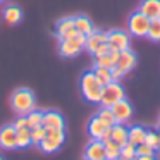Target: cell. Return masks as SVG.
<instances>
[{
	"instance_id": "cell-38",
	"label": "cell",
	"mask_w": 160,
	"mask_h": 160,
	"mask_svg": "<svg viewBox=\"0 0 160 160\" xmlns=\"http://www.w3.org/2000/svg\"><path fill=\"white\" fill-rule=\"evenodd\" d=\"M155 157H158V158H157V160H160V150H158V153H157V155Z\"/></svg>"
},
{
	"instance_id": "cell-17",
	"label": "cell",
	"mask_w": 160,
	"mask_h": 160,
	"mask_svg": "<svg viewBox=\"0 0 160 160\" xmlns=\"http://www.w3.org/2000/svg\"><path fill=\"white\" fill-rule=\"evenodd\" d=\"M117 59H119V52L110 50V52L105 53V55L95 57V66H97V67H107V69H112V67L115 66V62H117Z\"/></svg>"
},
{
	"instance_id": "cell-18",
	"label": "cell",
	"mask_w": 160,
	"mask_h": 160,
	"mask_svg": "<svg viewBox=\"0 0 160 160\" xmlns=\"http://www.w3.org/2000/svg\"><path fill=\"white\" fill-rule=\"evenodd\" d=\"M145 138H146V129L141 128V126H132V128L128 129V141L132 143L134 146L145 143Z\"/></svg>"
},
{
	"instance_id": "cell-4",
	"label": "cell",
	"mask_w": 160,
	"mask_h": 160,
	"mask_svg": "<svg viewBox=\"0 0 160 160\" xmlns=\"http://www.w3.org/2000/svg\"><path fill=\"white\" fill-rule=\"evenodd\" d=\"M84 43H86V36L78 33L76 36L69 40H62L59 45V52L62 57H76L81 50L84 48Z\"/></svg>"
},
{
	"instance_id": "cell-36",
	"label": "cell",
	"mask_w": 160,
	"mask_h": 160,
	"mask_svg": "<svg viewBox=\"0 0 160 160\" xmlns=\"http://www.w3.org/2000/svg\"><path fill=\"white\" fill-rule=\"evenodd\" d=\"M110 136H112V129H110V128H107V129H105V132L102 134L100 141H102V143H103V141H108V139H110Z\"/></svg>"
},
{
	"instance_id": "cell-20",
	"label": "cell",
	"mask_w": 160,
	"mask_h": 160,
	"mask_svg": "<svg viewBox=\"0 0 160 160\" xmlns=\"http://www.w3.org/2000/svg\"><path fill=\"white\" fill-rule=\"evenodd\" d=\"M4 19L7 24H18L22 19V11L18 7V5H9L4 11Z\"/></svg>"
},
{
	"instance_id": "cell-16",
	"label": "cell",
	"mask_w": 160,
	"mask_h": 160,
	"mask_svg": "<svg viewBox=\"0 0 160 160\" xmlns=\"http://www.w3.org/2000/svg\"><path fill=\"white\" fill-rule=\"evenodd\" d=\"M110 129H112L110 139L115 141L119 146H124L126 143H128V128H126L124 124H121V122H115Z\"/></svg>"
},
{
	"instance_id": "cell-3",
	"label": "cell",
	"mask_w": 160,
	"mask_h": 160,
	"mask_svg": "<svg viewBox=\"0 0 160 160\" xmlns=\"http://www.w3.org/2000/svg\"><path fill=\"white\" fill-rule=\"evenodd\" d=\"M126 93L124 88L119 84V81H112V83L105 84L103 91H102V98H100V105L102 107H112L114 103L124 100Z\"/></svg>"
},
{
	"instance_id": "cell-8",
	"label": "cell",
	"mask_w": 160,
	"mask_h": 160,
	"mask_svg": "<svg viewBox=\"0 0 160 160\" xmlns=\"http://www.w3.org/2000/svg\"><path fill=\"white\" fill-rule=\"evenodd\" d=\"M110 108H112V114H114V117H115V122H121V124L128 122L132 115V107L126 98L121 102H117V103H114Z\"/></svg>"
},
{
	"instance_id": "cell-34",
	"label": "cell",
	"mask_w": 160,
	"mask_h": 160,
	"mask_svg": "<svg viewBox=\"0 0 160 160\" xmlns=\"http://www.w3.org/2000/svg\"><path fill=\"white\" fill-rule=\"evenodd\" d=\"M110 72H112V81H119V79H121V78L126 74L124 71H121L119 67H115V66L110 69Z\"/></svg>"
},
{
	"instance_id": "cell-30",
	"label": "cell",
	"mask_w": 160,
	"mask_h": 160,
	"mask_svg": "<svg viewBox=\"0 0 160 160\" xmlns=\"http://www.w3.org/2000/svg\"><path fill=\"white\" fill-rule=\"evenodd\" d=\"M38 146H40V148H42L45 153H53V152H57V150H59L62 145H59V143H55L53 139H50V138H47V136H45V138H43V141L40 143Z\"/></svg>"
},
{
	"instance_id": "cell-12",
	"label": "cell",
	"mask_w": 160,
	"mask_h": 160,
	"mask_svg": "<svg viewBox=\"0 0 160 160\" xmlns=\"http://www.w3.org/2000/svg\"><path fill=\"white\" fill-rule=\"evenodd\" d=\"M138 11L148 19H160V0H143Z\"/></svg>"
},
{
	"instance_id": "cell-37",
	"label": "cell",
	"mask_w": 160,
	"mask_h": 160,
	"mask_svg": "<svg viewBox=\"0 0 160 160\" xmlns=\"http://www.w3.org/2000/svg\"><path fill=\"white\" fill-rule=\"evenodd\" d=\"M136 160H157V158L155 155H152V157H136Z\"/></svg>"
},
{
	"instance_id": "cell-7",
	"label": "cell",
	"mask_w": 160,
	"mask_h": 160,
	"mask_svg": "<svg viewBox=\"0 0 160 160\" xmlns=\"http://www.w3.org/2000/svg\"><path fill=\"white\" fill-rule=\"evenodd\" d=\"M0 146L5 150L18 148V131H16L14 124L4 126L0 129Z\"/></svg>"
},
{
	"instance_id": "cell-22",
	"label": "cell",
	"mask_w": 160,
	"mask_h": 160,
	"mask_svg": "<svg viewBox=\"0 0 160 160\" xmlns=\"http://www.w3.org/2000/svg\"><path fill=\"white\" fill-rule=\"evenodd\" d=\"M16 131H18V148H28L31 145V129L21 128Z\"/></svg>"
},
{
	"instance_id": "cell-13",
	"label": "cell",
	"mask_w": 160,
	"mask_h": 160,
	"mask_svg": "<svg viewBox=\"0 0 160 160\" xmlns=\"http://www.w3.org/2000/svg\"><path fill=\"white\" fill-rule=\"evenodd\" d=\"M45 128H55V129H64L66 128V121L57 110H47L43 112V122Z\"/></svg>"
},
{
	"instance_id": "cell-19",
	"label": "cell",
	"mask_w": 160,
	"mask_h": 160,
	"mask_svg": "<svg viewBox=\"0 0 160 160\" xmlns=\"http://www.w3.org/2000/svg\"><path fill=\"white\" fill-rule=\"evenodd\" d=\"M74 28L78 29V33H81V35H84V36L91 35V33L95 31L93 24H91V21L86 16H74Z\"/></svg>"
},
{
	"instance_id": "cell-21",
	"label": "cell",
	"mask_w": 160,
	"mask_h": 160,
	"mask_svg": "<svg viewBox=\"0 0 160 160\" xmlns=\"http://www.w3.org/2000/svg\"><path fill=\"white\" fill-rule=\"evenodd\" d=\"M103 145H105V158L107 160H119V157H121V146L115 141H112V139L103 141Z\"/></svg>"
},
{
	"instance_id": "cell-33",
	"label": "cell",
	"mask_w": 160,
	"mask_h": 160,
	"mask_svg": "<svg viewBox=\"0 0 160 160\" xmlns=\"http://www.w3.org/2000/svg\"><path fill=\"white\" fill-rule=\"evenodd\" d=\"M110 52V47H108V43H102L100 47H98L97 50L93 52V57H98V55H105V53Z\"/></svg>"
},
{
	"instance_id": "cell-2",
	"label": "cell",
	"mask_w": 160,
	"mask_h": 160,
	"mask_svg": "<svg viewBox=\"0 0 160 160\" xmlns=\"http://www.w3.org/2000/svg\"><path fill=\"white\" fill-rule=\"evenodd\" d=\"M79 86H81V93H83L84 100L91 102V103H100L103 86H102L100 81L97 79V76L93 74V71H86V72L81 76Z\"/></svg>"
},
{
	"instance_id": "cell-11",
	"label": "cell",
	"mask_w": 160,
	"mask_h": 160,
	"mask_svg": "<svg viewBox=\"0 0 160 160\" xmlns=\"http://www.w3.org/2000/svg\"><path fill=\"white\" fill-rule=\"evenodd\" d=\"M134 66H136V53L132 52V50L126 48V50H122V52H119V59H117V62H115V67H119L121 71H124V72L128 74Z\"/></svg>"
},
{
	"instance_id": "cell-15",
	"label": "cell",
	"mask_w": 160,
	"mask_h": 160,
	"mask_svg": "<svg viewBox=\"0 0 160 160\" xmlns=\"http://www.w3.org/2000/svg\"><path fill=\"white\" fill-rule=\"evenodd\" d=\"M107 128H108V126L105 124L98 115H95V117H91L90 124H88V134L91 136V139H100Z\"/></svg>"
},
{
	"instance_id": "cell-23",
	"label": "cell",
	"mask_w": 160,
	"mask_h": 160,
	"mask_svg": "<svg viewBox=\"0 0 160 160\" xmlns=\"http://www.w3.org/2000/svg\"><path fill=\"white\" fill-rule=\"evenodd\" d=\"M93 74L97 76V79L100 81L102 86H105V84L112 83V72L110 69H107V67H93Z\"/></svg>"
},
{
	"instance_id": "cell-9",
	"label": "cell",
	"mask_w": 160,
	"mask_h": 160,
	"mask_svg": "<svg viewBox=\"0 0 160 160\" xmlns=\"http://www.w3.org/2000/svg\"><path fill=\"white\" fill-rule=\"evenodd\" d=\"M76 35H78V29L74 28V18H64L57 22V38L60 42L69 40Z\"/></svg>"
},
{
	"instance_id": "cell-35",
	"label": "cell",
	"mask_w": 160,
	"mask_h": 160,
	"mask_svg": "<svg viewBox=\"0 0 160 160\" xmlns=\"http://www.w3.org/2000/svg\"><path fill=\"white\" fill-rule=\"evenodd\" d=\"M14 128H16V129H21V128H28V124H26V117H24V115H21V117H19L18 121L14 122Z\"/></svg>"
},
{
	"instance_id": "cell-40",
	"label": "cell",
	"mask_w": 160,
	"mask_h": 160,
	"mask_svg": "<svg viewBox=\"0 0 160 160\" xmlns=\"http://www.w3.org/2000/svg\"><path fill=\"white\" fill-rule=\"evenodd\" d=\"M0 2H4V0H0Z\"/></svg>"
},
{
	"instance_id": "cell-14",
	"label": "cell",
	"mask_w": 160,
	"mask_h": 160,
	"mask_svg": "<svg viewBox=\"0 0 160 160\" xmlns=\"http://www.w3.org/2000/svg\"><path fill=\"white\" fill-rule=\"evenodd\" d=\"M102 43H107V33L95 29V31L91 33V35H88V36H86V43H84V48H86L90 53H93L95 50H97L98 47L102 45Z\"/></svg>"
},
{
	"instance_id": "cell-24",
	"label": "cell",
	"mask_w": 160,
	"mask_h": 160,
	"mask_svg": "<svg viewBox=\"0 0 160 160\" xmlns=\"http://www.w3.org/2000/svg\"><path fill=\"white\" fill-rule=\"evenodd\" d=\"M24 117H26V124H28V128L33 129V128H36V126H42V122H43V112L31 110L29 114H26Z\"/></svg>"
},
{
	"instance_id": "cell-26",
	"label": "cell",
	"mask_w": 160,
	"mask_h": 160,
	"mask_svg": "<svg viewBox=\"0 0 160 160\" xmlns=\"http://www.w3.org/2000/svg\"><path fill=\"white\" fill-rule=\"evenodd\" d=\"M97 115L108 126V128H112V126L115 124V117H114V114H112V108L110 107H102L100 110H98Z\"/></svg>"
},
{
	"instance_id": "cell-5",
	"label": "cell",
	"mask_w": 160,
	"mask_h": 160,
	"mask_svg": "<svg viewBox=\"0 0 160 160\" xmlns=\"http://www.w3.org/2000/svg\"><path fill=\"white\" fill-rule=\"evenodd\" d=\"M150 21H152V19H148L139 11L132 12V14L129 16V21H128L129 33H131L132 36H146L148 28H150Z\"/></svg>"
},
{
	"instance_id": "cell-39",
	"label": "cell",
	"mask_w": 160,
	"mask_h": 160,
	"mask_svg": "<svg viewBox=\"0 0 160 160\" xmlns=\"http://www.w3.org/2000/svg\"><path fill=\"white\" fill-rule=\"evenodd\" d=\"M0 160H4V157H2V155H0Z\"/></svg>"
},
{
	"instance_id": "cell-25",
	"label": "cell",
	"mask_w": 160,
	"mask_h": 160,
	"mask_svg": "<svg viewBox=\"0 0 160 160\" xmlns=\"http://www.w3.org/2000/svg\"><path fill=\"white\" fill-rule=\"evenodd\" d=\"M146 36L152 42H160V19H152L150 21V28H148Z\"/></svg>"
},
{
	"instance_id": "cell-10",
	"label": "cell",
	"mask_w": 160,
	"mask_h": 160,
	"mask_svg": "<svg viewBox=\"0 0 160 160\" xmlns=\"http://www.w3.org/2000/svg\"><path fill=\"white\" fill-rule=\"evenodd\" d=\"M84 160H107L105 158V145L100 139H91L84 148Z\"/></svg>"
},
{
	"instance_id": "cell-31",
	"label": "cell",
	"mask_w": 160,
	"mask_h": 160,
	"mask_svg": "<svg viewBox=\"0 0 160 160\" xmlns=\"http://www.w3.org/2000/svg\"><path fill=\"white\" fill-rule=\"evenodd\" d=\"M121 157L122 158H136V146L128 141L124 146H121Z\"/></svg>"
},
{
	"instance_id": "cell-41",
	"label": "cell",
	"mask_w": 160,
	"mask_h": 160,
	"mask_svg": "<svg viewBox=\"0 0 160 160\" xmlns=\"http://www.w3.org/2000/svg\"><path fill=\"white\" fill-rule=\"evenodd\" d=\"M158 136H160V132H158Z\"/></svg>"
},
{
	"instance_id": "cell-27",
	"label": "cell",
	"mask_w": 160,
	"mask_h": 160,
	"mask_svg": "<svg viewBox=\"0 0 160 160\" xmlns=\"http://www.w3.org/2000/svg\"><path fill=\"white\" fill-rule=\"evenodd\" d=\"M47 136V128L45 126H36L31 129V145H40L43 141V138Z\"/></svg>"
},
{
	"instance_id": "cell-32",
	"label": "cell",
	"mask_w": 160,
	"mask_h": 160,
	"mask_svg": "<svg viewBox=\"0 0 160 160\" xmlns=\"http://www.w3.org/2000/svg\"><path fill=\"white\" fill-rule=\"evenodd\" d=\"M155 153H157L155 150L150 145H146V143H141V145L136 146V157H152Z\"/></svg>"
},
{
	"instance_id": "cell-1",
	"label": "cell",
	"mask_w": 160,
	"mask_h": 160,
	"mask_svg": "<svg viewBox=\"0 0 160 160\" xmlns=\"http://www.w3.org/2000/svg\"><path fill=\"white\" fill-rule=\"evenodd\" d=\"M11 105H12L16 114H19V115L29 114V112L35 110V107H36L35 93H33L29 88H19V90H16L14 93H12Z\"/></svg>"
},
{
	"instance_id": "cell-29",
	"label": "cell",
	"mask_w": 160,
	"mask_h": 160,
	"mask_svg": "<svg viewBox=\"0 0 160 160\" xmlns=\"http://www.w3.org/2000/svg\"><path fill=\"white\" fill-rule=\"evenodd\" d=\"M145 143L152 146L155 152H158V150H160V136H158V132H155V131H146Z\"/></svg>"
},
{
	"instance_id": "cell-6",
	"label": "cell",
	"mask_w": 160,
	"mask_h": 160,
	"mask_svg": "<svg viewBox=\"0 0 160 160\" xmlns=\"http://www.w3.org/2000/svg\"><path fill=\"white\" fill-rule=\"evenodd\" d=\"M107 43L110 50L122 52V50L129 48V35L126 31H121V29H112L107 33Z\"/></svg>"
},
{
	"instance_id": "cell-28",
	"label": "cell",
	"mask_w": 160,
	"mask_h": 160,
	"mask_svg": "<svg viewBox=\"0 0 160 160\" xmlns=\"http://www.w3.org/2000/svg\"><path fill=\"white\" fill-rule=\"evenodd\" d=\"M47 138L53 139V141L59 143V145H64V141H66V132H64V129L47 128Z\"/></svg>"
}]
</instances>
